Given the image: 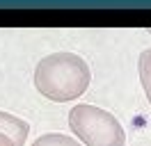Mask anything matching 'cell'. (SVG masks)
<instances>
[{
	"label": "cell",
	"mask_w": 151,
	"mask_h": 146,
	"mask_svg": "<svg viewBox=\"0 0 151 146\" xmlns=\"http://www.w3.org/2000/svg\"><path fill=\"white\" fill-rule=\"evenodd\" d=\"M92 82L89 64L73 53H53L44 57L35 69V87L41 96L66 103L83 96Z\"/></svg>",
	"instance_id": "1"
},
{
	"label": "cell",
	"mask_w": 151,
	"mask_h": 146,
	"mask_svg": "<svg viewBox=\"0 0 151 146\" xmlns=\"http://www.w3.org/2000/svg\"><path fill=\"white\" fill-rule=\"evenodd\" d=\"M69 126L87 146H124L126 130L114 114L83 103L69 112Z\"/></svg>",
	"instance_id": "2"
},
{
	"label": "cell",
	"mask_w": 151,
	"mask_h": 146,
	"mask_svg": "<svg viewBox=\"0 0 151 146\" xmlns=\"http://www.w3.org/2000/svg\"><path fill=\"white\" fill-rule=\"evenodd\" d=\"M28 121L0 110V146H23L28 139Z\"/></svg>",
	"instance_id": "3"
},
{
	"label": "cell",
	"mask_w": 151,
	"mask_h": 146,
	"mask_svg": "<svg viewBox=\"0 0 151 146\" xmlns=\"http://www.w3.org/2000/svg\"><path fill=\"white\" fill-rule=\"evenodd\" d=\"M137 69H140V80H142V87H144V94L151 103V48L142 50L140 59H137Z\"/></svg>",
	"instance_id": "4"
},
{
	"label": "cell",
	"mask_w": 151,
	"mask_h": 146,
	"mask_svg": "<svg viewBox=\"0 0 151 146\" xmlns=\"http://www.w3.org/2000/svg\"><path fill=\"white\" fill-rule=\"evenodd\" d=\"M32 146H80L76 139H71L69 135H62V132H48V135H41L39 139H35Z\"/></svg>",
	"instance_id": "5"
}]
</instances>
